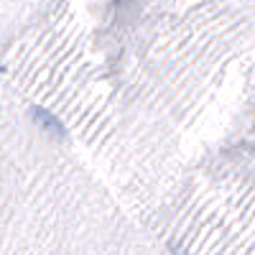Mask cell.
Here are the masks:
<instances>
[{
	"instance_id": "2",
	"label": "cell",
	"mask_w": 255,
	"mask_h": 255,
	"mask_svg": "<svg viewBox=\"0 0 255 255\" xmlns=\"http://www.w3.org/2000/svg\"><path fill=\"white\" fill-rule=\"evenodd\" d=\"M0 72H5V67H3V64H0Z\"/></svg>"
},
{
	"instance_id": "1",
	"label": "cell",
	"mask_w": 255,
	"mask_h": 255,
	"mask_svg": "<svg viewBox=\"0 0 255 255\" xmlns=\"http://www.w3.org/2000/svg\"><path fill=\"white\" fill-rule=\"evenodd\" d=\"M31 113H33V118H36V123H38L41 128H46V130H51V133L59 135V138L67 135V128H64V123H61L54 113H49L46 108H41V105H33Z\"/></svg>"
}]
</instances>
